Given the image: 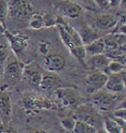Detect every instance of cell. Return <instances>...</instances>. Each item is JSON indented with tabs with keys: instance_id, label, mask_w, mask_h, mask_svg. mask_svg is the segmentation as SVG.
Wrapping results in <instances>:
<instances>
[{
	"instance_id": "obj_1",
	"label": "cell",
	"mask_w": 126,
	"mask_h": 133,
	"mask_svg": "<svg viewBox=\"0 0 126 133\" xmlns=\"http://www.w3.org/2000/svg\"><path fill=\"white\" fill-rule=\"evenodd\" d=\"M57 28L59 30V35L61 37L63 43L67 48L69 52L79 61L83 66H86V52L85 47L81 41L79 32L70 25L68 23L63 19V17L59 16L57 24Z\"/></svg>"
},
{
	"instance_id": "obj_2",
	"label": "cell",
	"mask_w": 126,
	"mask_h": 133,
	"mask_svg": "<svg viewBox=\"0 0 126 133\" xmlns=\"http://www.w3.org/2000/svg\"><path fill=\"white\" fill-rule=\"evenodd\" d=\"M73 117L76 120H81V121L89 123L90 125L94 127L97 129V131L103 128L104 119L102 118L100 112L93 105L79 104V106H77L74 111Z\"/></svg>"
},
{
	"instance_id": "obj_3",
	"label": "cell",
	"mask_w": 126,
	"mask_h": 133,
	"mask_svg": "<svg viewBox=\"0 0 126 133\" xmlns=\"http://www.w3.org/2000/svg\"><path fill=\"white\" fill-rule=\"evenodd\" d=\"M9 4V16L17 22H28L35 13V8L26 0H10Z\"/></svg>"
},
{
	"instance_id": "obj_4",
	"label": "cell",
	"mask_w": 126,
	"mask_h": 133,
	"mask_svg": "<svg viewBox=\"0 0 126 133\" xmlns=\"http://www.w3.org/2000/svg\"><path fill=\"white\" fill-rule=\"evenodd\" d=\"M56 14L69 19H77L81 15L83 9L73 0H51Z\"/></svg>"
},
{
	"instance_id": "obj_5",
	"label": "cell",
	"mask_w": 126,
	"mask_h": 133,
	"mask_svg": "<svg viewBox=\"0 0 126 133\" xmlns=\"http://www.w3.org/2000/svg\"><path fill=\"white\" fill-rule=\"evenodd\" d=\"M93 105L100 112H107L116 106L118 101V96L116 93L107 91V89L95 92L93 94Z\"/></svg>"
},
{
	"instance_id": "obj_6",
	"label": "cell",
	"mask_w": 126,
	"mask_h": 133,
	"mask_svg": "<svg viewBox=\"0 0 126 133\" xmlns=\"http://www.w3.org/2000/svg\"><path fill=\"white\" fill-rule=\"evenodd\" d=\"M54 98L57 101L55 104L64 108H74L80 104V96L72 88L61 87L56 89L54 91Z\"/></svg>"
},
{
	"instance_id": "obj_7",
	"label": "cell",
	"mask_w": 126,
	"mask_h": 133,
	"mask_svg": "<svg viewBox=\"0 0 126 133\" xmlns=\"http://www.w3.org/2000/svg\"><path fill=\"white\" fill-rule=\"evenodd\" d=\"M91 13L92 15H89L90 16L89 24L94 27L95 29L113 30L119 21V18L116 15L110 13H97V12H91Z\"/></svg>"
},
{
	"instance_id": "obj_8",
	"label": "cell",
	"mask_w": 126,
	"mask_h": 133,
	"mask_svg": "<svg viewBox=\"0 0 126 133\" xmlns=\"http://www.w3.org/2000/svg\"><path fill=\"white\" fill-rule=\"evenodd\" d=\"M24 65L25 64H24L17 55L11 52L4 66L3 76L10 79H21Z\"/></svg>"
},
{
	"instance_id": "obj_9",
	"label": "cell",
	"mask_w": 126,
	"mask_h": 133,
	"mask_svg": "<svg viewBox=\"0 0 126 133\" xmlns=\"http://www.w3.org/2000/svg\"><path fill=\"white\" fill-rule=\"evenodd\" d=\"M107 74L103 70H93L86 79V92L93 95L105 87Z\"/></svg>"
},
{
	"instance_id": "obj_10",
	"label": "cell",
	"mask_w": 126,
	"mask_h": 133,
	"mask_svg": "<svg viewBox=\"0 0 126 133\" xmlns=\"http://www.w3.org/2000/svg\"><path fill=\"white\" fill-rule=\"evenodd\" d=\"M4 35L9 41L11 52L17 56L23 54L28 46L29 38L24 34H13L10 33L7 29H5Z\"/></svg>"
},
{
	"instance_id": "obj_11",
	"label": "cell",
	"mask_w": 126,
	"mask_h": 133,
	"mask_svg": "<svg viewBox=\"0 0 126 133\" xmlns=\"http://www.w3.org/2000/svg\"><path fill=\"white\" fill-rule=\"evenodd\" d=\"M23 106L28 112H38L42 109H56L57 105L53 101L42 99L41 97L26 96L23 98Z\"/></svg>"
},
{
	"instance_id": "obj_12",
	"label": "cell",
	"mask_w": 126,
	"mask_h": 133,
	"mask_svg": "<svg viewBox=\"0 0 126 133\" xmlns=\"http://www.w3.org/2000/svg\"><path fill=\"white\" fill-rule=\"evenodd\" d=\"M42 69L36 63L30 62L28 64L24 65V72L21 78L26 82L30 83V84L34 86H39L41 79H42Z\"/></svg>"
},
{
	"instance_id": "obj_13",
	"label": "cell",
	"mask_w": 126,
	"mask_h": 133,
	"mask_svg": "<svg viewBox=\"0 0 126 133\" xmlns=\"http://www.w3.org/2000/svg\"><path fill=\"white\" fill-rule=\"evenodd\" d=\"M12 115L11 98L8 90H0V120L3 124L10 123Z\"/></svg>"
},
{
	"instance_id": "obj_14",
	"label": "cell",
	"mask_w": 126,
	"mask_h": 133,
	"mask_svg": "<svg viewBox=\"0 0 126 133\" xmlns=\"http://www.w3.org/2000/svg\"><path fill=\"white\" fill-rule=\"evenodd\" d=\"M66 60L60 55H47L44 56V66L50 72H59L64 69Z\"/></svg>"
},
{
	"instance_id": "obj_15",
	"label": "cell",
	"mask_w": 126,
	"mask_h": 133,
	"mask_svg": "<svg viewBox=\"0 0 126 133\" xmlns=\"http://www.w3.org/2000/svg\"><path fill=\"white\" fill-rule=\"evenodd\" d=\"M110 57L107 56L105 52L94 55H87L86 56V66L93 70H105L107 65L109 64Z\"/></svg>"
},
{
	"instance_id": "obj_16",
	"label": "cell",
	"mask_w": 126,
	"mask_h": 133,
	"mask_svg": "<svg viewBox=\"0 0 126 133\" xmlns=\"http://www.w3.org/2000/svg\"><path fill=\"white\" fill-rule=\"evenodd\" d=\"M62 81L61 79L55 75L54 72H46L43 73L39 87L45 91H55L58 88L62 87Z\"/></svg>"
},
{
	"instance_id": "obj_17",
	"label": "cell",
	"mask_w": 126,
	"mask_h": 133,
	"mask_svg": "<svg viewBox=\"0 0 126 133\" xmlns=\"http://www.w3.org/2000/svg\"><path fill=\"white\" fill-rule=\"evenodd\" d=\"M104 88L109 92L116 93V94L125 90L122 73L119 72V73L107 74V79Z\"/></svg>"
},
{
	"instance_id": "obj_18",
	"label": "cell",
	"mask_w": 126,
	"mask_h": 133,
	"mask_svg": "<svg viewBox=\"0 0 126 133\" xmlns=\"http://www.w3.org/2000/svg\"><path fill=\"white\" fill-rule=\"evenodd\" d=\"M80 37V39L83 43V45H87L89 43L93 42V41L99 38V34L97 32V29L91 26L90 24L82 25L78 31Z\"/></svg>"
},
{
	"instance_id": "obj_19",
	"label": "cell",
	"mask_w": 126,
	"mask_h": 133,
	"mask_svg": "<svg viewBox=\"0 0 126 133\" xmlns=\"http://www.w3.org/2000/svg\"><path fill=\"white\" fill-rule=\"evenodd\" d=\"M11 52H12L10 44H9V41H8L5 35L2 34L0 36V74L2 76L6 62H7L8 58Z\"/></svg>"
},
{
	"instance_id": "obj_20",
	"label": "cell",
	"mask_w": 126,
	"mask_h": 133,
	"mask_svg": "<svg viewBox=\"0 0 126 133\" xmlns=\"http://www.w3.org/2000/svg\"><path fill=\"white\" fill-rule=\"evenodd\" d=\"M85 47V52L87 55H94L99 54H104L107 51L105 39L104 38H98L97 39L93 41V42L89 43Z\"/></svg>"
},
{
	"instance_id": "obj_21",
	"label": "cell",
	"mask_w": 126,
	"mask_h": 133,
	"mask_svg": "<svg viewBox=\"0 0 126 133\" xmlns=\"http://www.w3.org/2000/svg\"><path fill=\"white\" fill-rule=\"evenodd\" d=\"M104 130L107 133H122L123 128L121 126V124L113 117H107L104 119V125H103Z\"/></svg>"
},
{
	"instance_id": "obj_22",
	"label": "cell",
	"mask_w": 126,
	"mask_h": 133,
	"mask_svg": "<svg viewBox=\"0 0 126 133\" xmlns=\"http://www.w3.org/2000/svg\"><path fill=\"white\" fill-rule=\"evenodd\" d=\"M73 132L76 133H95L98 132L97 129L93 126L90 125L87 122L81 121V120H76L75 126H74Z\"/></svg>"
},
{
	"instance_id": "obj_23",
	"label": "cell",
	"mask_w": 126,
	"mask_h": 133,
	"mask_svg": "<svg viewBox=\"0 0 126 133\" xmlns=\"http://www.w3.org/2000/svg\"><path fill=\"white\" fill-rule=\"evenodd\" d=\"M43 18V24L44 27L46 28H50L56 26L58 24V19H59V15L53 12H46L42 15Z\"/></svg>"
},
{
	"instance_id": "obj_24",
	"label": "cell",
	"mask_w": 126,
	"mask_h": 133,
	"mask_svg": "<svg viewBox=\"0 0 126 133\" xmlns=\"http://www.w3.org/2000/svg\"><path fill=\"white\" fill-rule=\"evenodd\" d=\"M124 68H125V65L123 63H121L118 59H113V60H110L109 64L107 65V69L104 71L107 74L119 73V72H121L123 70Z\"/></svg>"
},
{
	"instance_id": "obj_25",
	"label": "cell",
	"mask_w": 126,
	"mask_h": 133,
	"mask_svg": "<svg viewBox=\"0 0 126 133\" xmlns=\"http://www.w3.org/2000/svg\"><path fill=\"white\" fill-rule=\"evenodd\" d=\"M28 25L30 28L34 29V30H40V29H42L43 27H44L42 15L35 12V13L29 18Z\"/></svg>"
},
{
	"instance_id": "obj_26",
	"label": "cell",
	"mask_w": 126,
	"mask_h": 133,
	"mask_svg": "<svg viewBox=\"0 0 126 133\" xmlns=\"http://www.w3.org/2000/svg\"><path fill=\"white\" fill-rule=\"evenodd\" d=\"M77 4H79L83 10H88L91 12H98L99 11V8L97 7L96 3L94 0H73Z\"/></svg>"
},
{
	"instance_id": "obj_27",
	"label": "cell",
	"mask_w": 126,
	"mask_h": 133,
	"mask_svg": "<svg viewBox=\"0 0 126 133\" xmlns=\"http://www.w3.org/2000/svg\"><path fill=\"white\" fill-rule=\"evenodd\" d=\"M9 16V4L6 0H0V24L5 26V22Z\"/></svg>"
},
{
	"instance_id": "obj_28",
	"label": "cell",
	"mask_w": 126,
	"mask_h": 133,
	"mask_svg": "<svg viewBox=\"0 0 126 133\" xmlns=\"http://www.w3.org/2000/svg\"><path fill=\"white\" fill-rule=\"evenodd\" d=\"M75 121H76V119L74 118L73 116L64 117V118L60 120V124H61V126H62V128H64V130L72 132L74 129V126H75Z\"/></svg>"
},
{
	"instance_id": "obj_29",
	"label": "cell",
	"mask_w": 126,
	"mask_h": 133,
	"mask_svg": "<svg viewBox=\"0 0 126 133\" xmlns=\"http://www.w3.org/2000/svg\"><path fill=\"white\" fill-rule=\"evenodd\" d=\"M50 42H48V41H40L39 44H38V52L40 55H42L43 56H45V55H49V52H50Z\"/></svg>"
},
{
	"instance_id": "obj_30",
	"label": "cell",
	"mask_w": 126,
	"mask_h": 133,
	"mask_svg": "<svg viewBox=\"0 0 126 133\" xmlns=\"http://www.w3.org/2000/svg\"><path fill=\"white\" fill-rule=\"evenodd\" d=\"M94 2L96 3V5L99 8V10H108L110 8L108 0H94Z\"/></svg>"
},
{
	"instance_id": "obj_31",
	"label": "cell",
	"mask_w": 126,
	"mask_h": 133,
	"mask_svg": "<svg viewBox=\"0 0 126 133\" xmlns=\"http://www.w3.org/2000/svg\"><path fill=\"white\" fill-rule=\"evenodd\" d=\"M114 33H121V34H125L126 35V23L122 24H119V25H116L113 31Z\"/></svg>"
},
{
	"instance_id": "obj_32",
	"label": "cell",
	"mask_w": 126,
	"mask_h": 133,
	"mask_svg": "<svg viewBox=\"0 0 126 133\" xmlns=\"http://www.w3.org/2000/svg\"><path fill=\"white\" fill-rule=\"evenodd\" d=\"M121 0H108L110 8H119Z\"/></svg>"
},
{
	"instance_id": "obj_33",
	"label": "cell",
	"mask_w": 126,
	"mask_h": 133,
	"mask_svg": "<svg viewBox=\"0 0 126 133\" xmlns=\"http://www.w3.org/2000/svg\"><path fill=\"white\" fill-rule=\"evenodd\" d=\"M117 108H126V97H124L123 99L118 104V107Z\"/></svg>"
},
{
	"instance_id": "obj_34",
	"label": "cell",
	"mask_w": 126,
	"mask_h": 133,
	"mask_svg": "<svg viewBox=\"0 0 126 133\" xmlns=\"http://www.w3.org/2000/svg\"><path fill=\"white\" fill-rule=\"evenodd\" d=\"M119 8H121V10H124V11L126 12V0H121Z\"/></svg>"
},
{
	"instance_id": "obj_35",
	"label": "cell",
	"mask_w": 126,
	"mask_h": 133,
	"mask_svg": "<svg viewBox=\"0 0 126 133\" xmlns=\"http://www.w3.org/2000/svg\"><path fill=\"white\" fill-rule=\"evenodd\" d=\"M4 31H5V26L3 25L2 24H0V36L4 34Z\"/></svg>"
},
{
	"instance_id": "obj_36",
	"label": "cell",
	"mask_w": 126,
	"mask_h": 133,
	"mask_svg": "<svg viewBox=\"0 0 126 133\" xmlns=\"http://www.w3.org/2000/svg\"><path fill=\"white\" fill-rule=\"evenodd\" d=\"M121 73H122V77H123L124 88H125V90H126V73H124V72H122V71H121Z\"/></svg>"
},
{
	"instance_id": "obj_37",
	"label": "cell",
	"mask_w": 126,
	"mask_h": 133,
	"mask_svg": "<svg viewBox=\"0 0 126 133\" xmlns=\"http://www.w3.org/2000/svg\"><path fill=\"white\" fill-rule=\"evenodd\" d=\"M1 76H2V75L0 74V90H1Z\"/></svg>"
},
{
	"instance_id": "obj_38",
	"label": "cell",
	"mask_w": 126,
	"mask_h": 133,
	"mask_svg": "<svg viewBox=\"0 0 126 133\" xmlns=\"http://www.w3.org/2000/svg\"><path fill=\"white\" fill-rule=\"evenodd\" d=\"M2 122H1V120H0V128H2Z\"/></svg>"
}]
</instances>
